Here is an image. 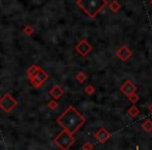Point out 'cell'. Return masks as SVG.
<instances>
[{
  "label": "cell",
  "mask_w": 152,
  "mask_h": 150,
  "mask_svg": "<svg viewBox=\"0 0 152 150\" xmlns=\"http://www.w3.org/2000/svg\"><path fill=\"white\" fill-rule=\"evenodd\" d=\"M87 122L86 117H83L73 105L68 106V108L56 119V123L64 128V130L70 133H75L81 128Z\"/></svg>",
  "instance_id": "cell-1"
},
{
  "label": "cell",
  "mask_w": 152,
  "mask_h": 150,
  "mask_svg": "<svg viewBox=\"0 0 152 150\" xmlns=\"http://www.w3.org/2000/svg\"><path fill=\"white\" fill-rule=\"evenodd\" d=\"M77 4L90 17L95 18V16L107 4V2L106 0H78Z\"/></svg>",
  "instance_id": "cell-2"
},
{
  "label": "cell",
  "mask_w": 152,
  "mask_h": 150,
  "mask_svg": "<svg viewBox=\"0 0 152 150\" xmlns=\"http://www.w3.org/2000/svg\"><path fill=\"white\" fill-rule=\"evenodd\" d=\"M53 142L61 150H69V148L75 143V138L72 133L64 130L53 139Z\"/></svg>",
  "instance_id": "cell-3"
},
{
  "label": "cell",
  "mask_w": 152,
  "mask_h": 150,
  "mask_svg": "<svg viewBox=\"0 0 152 150\" xmlns=\"http://www.w3.org/2000/svg\"><path fill=\"white\" fill-rule=\"evenodd\" d=\"M18 105V101L11 95L10 93H7L2 96L1 100H0V108H2L3 112L5 113H11L16 106Z\"/></svg>",
  "instance_id": "cell-4"
},
{
  "label": "cell",
  "mask_w": 152,
  "mask_h": 150,
  "mask_svg": "<svg viewBox=\"0 0 152 150\" xmlns=\"http://www.w3.org/2000/svg\"><path fill=\"white\" fill-rule=\"evenodd\" d=\"M48 77H49L48 74H47L46 72L44 71V70L40 69L38 73H37L31 79H29V80H30V83H31L32 87L37 88V89H38V88L42 87L43 83H44L45 81L48 79Z\"/></svg>",
  "instance_id": "cell-5"
},
{
  "label": "cell",
  "mask_w": 152,
  "mask_h": 150,
  "mask_svg": "<svg viewBox=\"0 0 152 150\" xmlns=\"http://www.w3.org/2000/svg\"><path fill=\"white\" fill-rule=\"evenodd\" d=\"M75 49L81 56H87V55L91 52L93 48H92V46L89 44V42H88L87 40H81L78 44L76 45Z\"/></svg>",
  "instance_id": "cell-6"
},
{
  "label": "cell",
  "mask_w": 152,
  "mask_h": 150,
  "mask_svg": "<svg viewBox=\"0 0 152 150\" xmlns=\"http://www.w3.org/2000/svg\"><path fill=\"white\" fill-rule=\"evenodd\" d=\"M120 90L125 96L129 97L130 95H132V94H134L135 92H137V86H135L131 80H126L122 86H121Z\"/></svg>",
  "instance_id": "cell-7"
},
{
  "label": "cell",
  "mask_w": 152,
  "mask_h": 150,
  "mask_svg": "<svg viewBox=\"0 0 152 150\" xmlns=\"http://www.w3.org/2000/svg\"><path fill=\"white\" fill-rule=\"evenodd\" d=\"M112 137V133L108 130H106L104 127H101L100 129H98L97 132L95 133V139L97 140L99 143H106L108 141V139Z\"/></svg>",
  "instance_id": "cell-8"
},
{
  "label": "cell",
  "mask_w": 152,
  "mask_h": 150,
  "mask_svg": "<svg viewBox=\"0 0 152 150\" xmlns=\"http://www.w3.org/2000/svg\"><path fill=\"white\" fill-rule=\"evenodd\" d=\"M131 55H132V52H131V50H129L126 46H122L118 51H117V56L123 61H127Z\"/></svg>",
  "instance_id": "cell-9"
},
{
  "label": "cell",
  "mask_w": 152,
  "mask_h": 150,
  "mask_svg": "<svg viewBox=\"0 0 152 150\" xmlns=\"http://www.w3.org/2000/svg\"><path fill=\"white\" fill-rule=\"evenodd\" d=\"M64 93H65L64 90L61 89V87H58V86H54V87H52V89H51L50 92H49V94L54 98V100L59 99V98L64 95Z\"/></svg>",
  "instance_id": "cell-10"
},
{
  "label": "cell",
  "mask_w": 152,
  "mask_h": 150,
  "mask_svg": "<svg viewBox=\"0 0 152 150\" xmlns=\"http://www.w3.org/2000/svg\"><path fill=\"white\" fill-rule=\"evenodd\" d=\"M40 69H41V68L39 67V66H37V65L30 66V67L28 68V70H27V75H28V77H29V79H31L32 77H34V75L38 73Z\"/></svg>",
  "instance_id": "cell-11"
},
{
  "label": "cell",
  "mask_w": 152,
  "mask_h": 150,
  "mask_svg": "<svg viewBox=\"0 0 152 150\" xmlns=\"http://www.w3.org/2000/svg\"><path fill=\"white\" fill-rule=\"evenodd\" d=\"M142 128L145 130V132L150 133L152 131V120L150 119H146L143 123H142Z\"/></svg>",
  "instance_id": "cell-12"
},
{
  "label": "cell",
  "mask_w": 152,
  "mask_h": 150,
  "mask_svg": "<svg viewBox=\"0 0 152 150\" xmlns=\"http://www.w3.org/2000/svg\"><path fill=\"white\" fill-rule=\"evenodd\" d=\"M127 114H128L130 117H132V118H135V117L140 114V110L135 105H132V106H130V108H128V110H127Z\"/></svg>",
  "instance_id": "cell-13"
},
{
  "label": "cell",
  "mask_w": 152,
  "mask_h": 150,
  "mask_svg": "<svg viewBox=\"0 0 152 150\" xmlns=\"http://www.w3.org/2000/svg\"><path fill=\"white\" fill-rule=\"evenodd\" d=\"M75 79L77 81H78L79 83H83V81L87 79V75H86L83 72H78V73L76 74V76H75Z\"/></svg>",
  "instance_id": "cell-14"
},
{
  "label": "cell",
  "mask_w": 152,
  "mask_h": 150,
  "mask_svg": "<svg viewBox=\"0 0 152 150\" xmlns=\"http://www.w3.org/2000/svg\"><path fill=\"white\" fill-rule=\"evenodd\" d=\"M47 108L51 110H55L57 108H58V103H57L56 100H50V101L47 103Z\"/></svg>",
  "instance_id": "cell-15"
},
{
  "label": "cell",
  "mask_w": 152,
  "mask_h": 150,
  "mask_svg": "<svg viewBox=\"0 0 152 150\" xmlns=\"http://www.w3.org/2000/svg\"><path fill=\"white\" fill-rule=\"evenodd\" d=\"M139 99H140V97H139V95H137V93L132 94V95H130V96L128 97V100H129V101H130L132 104L137 103V102L139 101Z\"/></svg>",
  "instance_id": "cell-16"
},
{
  "label": "cell",
  "mask_w": 152,
  "mask_h": 150,
  "mask_svg": "<svg viewBox=\"0 0 152 150\" xmlns=\"http://www.w3.org/2000/svg\"><path fill=\"white\" fill-rule=\"evenodd\" d=\"M85 92L88 94V95H93L94 92H95V88L92 85H88L87 87L85 88Z\"/></svg>",
  "instance_id": "cell-17"
},
{
  "label": "cell",
  "mask_w": 152,
  "mask_h": 150,
  "mask_svg": "<svg viewBox=\"0 0 152 150\" xmlns=\"http://www.w3.org/2000/svg\"><path fill=\"white\" fill-rule=\"evenodd\" d=\"M93 149H94V145L92 143H90V142L85 143L83 145V147H81V150H93Z\"/></svg>",
  "instance_id": "cell-18"
},
{
  "label": "cell",
  "mask_w": 152,
  "mask_h": 150,
  "mask_svg": "<svg viewBox=\"0 0 152 150\" xmlns=\"http://www.w3.org/2000/svg\"><path fill=\"white\" fill-rule=\"evenodd\" d=\"M110 7L112 9L113 12H117L119 9H120V4H119L117 1H113V2L110 4Z\"/></svg>",
  "instance_id": "cell-19"
},
{
  "label": "cell",
  "mask_w": 152,
  "mask_h": 150,
  "mask_svg": "<svg viewBox=\"0 0 152 150\" xmlns=\"http://www.w3.org/2000/svg\"><path fill=\"white\" fill-rule=\"evenodd\" d=\"M23 31L25 32V34H27V36H29V34H32V31H34V28H32L30 25H28V26H26V27L24 28Z\"/></svg>",
  "instance_id": "cell-20"
},
{
  "label": "cell",
  "mask_w": 152,
  "mask_h": 150,
  "mask_svg": "<svg viewBox=\"0 0 152 150\" xmlns=\"http://www.w3.org/2000/svg\"><path fill=\"white\" fill-rule=\"evenodd\" d=\"M148 110H149V112H150V113H151V114H152V103H151V104H150V105H149V108H148Z\"/></svg>",
  "instance_id": "cell-21"
},
{
  "label": "cell",
  "mask_w": 152,
  "mask_h": 150,
  "mask_svg": "<svg viewBox=\"0 0 152 150\" xmlns=\"http://www.w3.org/2000/svg\"><path fill=\"white\" fill-rule=\"evenodd\" d=\"M135 150H140V148H139V146H137V147H135Z\"/></svg>",
  "instance_id": "cell-22"
},
{
  "label": "cell",
  "mask_w": 152,
  "mask_h": 150,
  "mask_svg": "<svg viewBox=\"0 0 152 150\" xmlns=\"http://www.w3.org/2000/svg\"><path fill=\"white\" fill-rule=\"evenodd\" d=\"M150 3H151V4H152V0H151V1H150Z\"/></svg>",
  "instance_id": "cell-23"
}]
</instances>
